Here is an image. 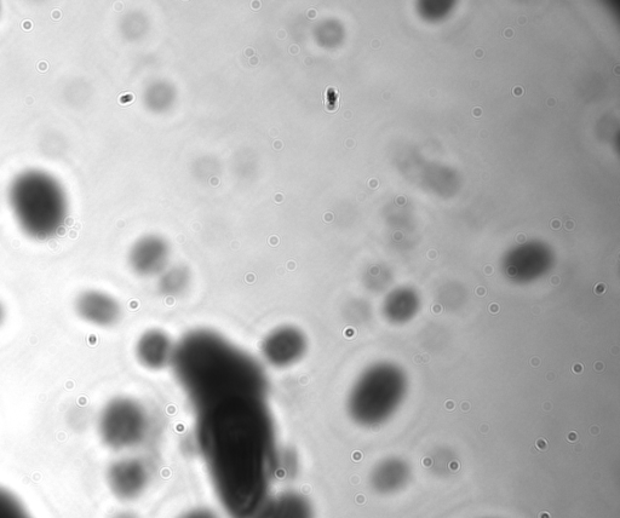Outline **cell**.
Listing matches in <instances>:
<instances>
[{
    "instance_id": "obj_7",
    "label": "cell",
    "mask_w": 620,
    "mask_h": 518,
    "mask_svg": "<svg viewBox=\"0 0 620 518\" xmlns=\"http://www.w3.org/2000/svg\"><path fill=\"white\" fill-rule=\"evenodd\" d=\"M175 351L171 337L158 328L143 332L135 344L136 360L149 371H162L171 366Z\"/></svg>"
},
{
    "instance_id": "obj_19",
    "label": "cell",
    "mask_w": 620,
    "mask_h": 518,
    "mask_svg": "<svg viewBox=\"0 0 620 518\" xmlns=\"http://www.w3.org/2000/svg\"><path fill=\"white\" fill-rule=\"evenodd\" d=\"M476 295L480 296V297H484L486 296V289H484V287H478V289H476Z\"/></svg>"
},
{
    "instance_id": "obj_10",
    "label": "cell",
    "mask_w": 620,
    "mask_h": 518,
    "mask_svg": "<svg viewBox=\"0 0 620 518\" xmlns=\"http://www.w3.org/2000/svg\"><path fill=\"white\" fill-rule=\"evenodd\" d=\"M166 258V247L159 239H142L130 252V266L143 276L154 275L162 270Z\"/></svg>"
},
{
    "instance_id": "obj_8",
    "label": "cell",
    "mask_w": 620,
    "mask_h": 518,
    "mask_svg": "<svg viewBox=\"0 0 620 518\" xmlns=\"http://www.w3.org/2000/svg\"><path fill=\"white\" fill-rule=\"evenodd\" d=\"M111 482L120 497L125 499L140 497L149 482L147 466L140 459L119 460L112 466Z\"/></svg>"
},
{
    "instance_id": "obj_14",
    "label": "cell",
    "mask_w": 620,
    "mask_h": 518,
    "mask_svg": "<svg viewBox=\"0 0 620 518\" xmlns=\"http://www.w3.org/2000/svg\"><path fill=\"white\" fill-rule=\"evenodd\" d=\"M179 518H220L218 517L214 511L206 508H197L192 509L185 514H182Z\"/></svg>"
},
{
    "instance_id": "obj_4",
    "label": "cell",
    "mask_w": 620,
    "mask_h": 518,
    "mask_svg": "<svg viewBox=\"0 0 620 518\" xmlns=\"http://www.w3.org/2000/svg\"><path fill=\"white\" fill-rule=\"evenodd\" d=\"M149 417L141 402L120 396L108 402L100 416L99 431L103 442L113 450H130L145 441Z\"/></svg>"
},
{
    "instance_id": "obj_1",
    "label": "cell",
    "mask_w": 620,
    "mask_h": 518,
    "mask_svg": "<svg viewBox=\"0 0 620 518\" xmlns=\"http://www.w3.org/2000/svg\"><path fill=\"white\" fill-rule=\"evenodd\" d=\"M198 439L211 482L233 518H258L272 498L278 447L261 393H232L199 405Z\"/></svg>"
},
{
    "instance_id": "obj_12",
    "label": "cell",
    "mask_w": 620,
    "mask_h": 518,
    "mask_svg": "<svg viewBox=\"0 0 620 518\" xmlns=\"http://www.w3.org/2000/svg\"><path fill=\"white\" fill-rule=\"evenodd\" d=\"M188 275L181 269L172 270L159 282V290L164 296L176 297L185 292L188 286Z\"/></svg>"
},
{
    "instance_id": "obj_9",
    "label": "cell",
    "mask_w": 620,
    "mask_h": 518,
    "mask_svg": "<svg viewBox=\"0 0 620 518\" xmlns=\"http://www.w3.org/2000/svg\"><path fill=\"white\" fill-rule=\"evenodd\" d=\"M258 518H315V510L304 494L285 491L269 499Z\"/></svg>"
},
{
    "instance_id": "obj_27",
    "label": "cell",
    "mask_w": 620,
    "mask_h": 518,
    "mask_svg": "<svg viewBox=\"0 0 620 518\" xmlns=\"http://www.w3.org/2000/svg\"><path fill=\"white\" fill-rule=\"evenodd\" d=\"M415 362H417V364H421V362H422V356H421V355L416 356V358H415Z\"/></svg>"
},
{
    "instance_id": "obj_30",
    "label": "cell",
    "mask_w": 620,
    "mask_h": 518,
    "mask_svg": "<svg viewBox=\"0 0 620 518\" xmlns=\"http://www.w3.org/2000/svg\"><path fill=\"white\" fill-rule=\"evenodd\" d=\"M432 463V460L428 459V464ZM424 464H427V460L424 459Z\"/></svg>"
},
{
    "instance_id": "obj_17",
    "label": "cell",
    "mask_w": 620,
    "mask_h": 518,
    "mask_svg": "<svg viewBox=\"0 0 620 518\" xmlns=\"http://www.w3.org/2000/svg\"><path fill=\"white\" fill-rule=\"evenodd\" d=\"M490 312H491L492 314H497V313H499V305H498V304H496V303H492V304L490 305Z\"/></svg>"
},
{
    "instance_id": "obj_21",
    "label": "cell",
    "mask_w": 620,
    "mask_h": 518,
    "mask_svg": "<svg viewBox=\"0 0 620 518\" xmlns=\"http://www.w3.org/2000/svg\"><path fill=\"white\" fill-rule=\"evenodd\" d=\"M442 312V307L439 304L434 305L433 307V313L434 314H441Z\"/></svg>"
},
{
    "instance_id": "obj_11",
    "label": "cell",
    "mask_w": 620,
    "mask_h": 518,
    "mask_svg": "<svg viewBox=\"0 0 620 518\" xmlns=\"http://www.w3.org/2000/svg\"><path fill=\"white\" fill-rule=\"evenodd\" d=\"M410 480L407 466L399 462L378 465L370 477L371 488L380 496H393L403 491Z\"/></svg>"
},
{
    "instance_id": "obj_26",
    "label": "cell",
    "mask_w": 620,
    "mask_h": 518,
    "mask_svg": "<svg viewBox=\"0 0 620 518\" xmlns=\"http://www.w3.org/2000/svg\"><path fill=\"white\" fill-rule=\"evenodd\" d=\"M559 281H560V279L556 278V276H555V278L551 279V284L559 285Z\"/></svg>"
},
{
    "instance_id": "obj_25",
    "label": "cell",
    "mask_w": 620,
    "mask_h": 518,
    "mask_svg": "<svg viewBox=\"0 0 620 518\" xmlns=\"http://www.w3.org/2000/svg\"><path fill=\"white\" fill-rule=\"evenodd\" d=\"M436 256H438V253H436L435 251H430L429 252V258L430 259H434Z\"/></svg>"
},
{
    "instance_id": "obj_29",
    "label": "cell",
    "mask_w": 620,
    "mask_h": 518,
    "mask_svg": "<svg viewBox=\"0 0 620 518\" xmlns=\"http://www.w3.org/2000/svg\"><path fill=\"white\" fill-rule=\"evenodd\" d=\"M486 272H487L486 274L491 275L492 274V268L491 267H487L486 268Z\"/></svg>"
},
{
    "instance_id": "obj_20",
    "label": "cell",
    "mask_w": 620,
    "mask_h": 518,
    "mask_svg": "<svg viewBox=\"0 0 620 518\" xmlns=\"http://www.w3.org/2000/svg\"><path fill=\"white\" fill-rule=\"evenodd\" d=\"M572 371L576 372V373H582L583 372V365H581V364H574L573 368H572Z\"/></svg>"
},
{
    "instance_id": "obj_6",
    "label": "cell",
    "mask_w": 620,
    "mask_h": 518,
    "mask_svg": "<svg viewBox=\"0 0 620 518\" xmlns=\"http://www.w3.org/2000/svg\"><path fill=\"white\" fill-rule=\"evenodd\" d=\"M73 310L85 324L99 328L117 326L123 318V307L118 299L97 289L80 291L74 297Z\"/></svg>"
},
{
    "instance_id": "obj_16",
    "label": "cell",
    "mask_w": 620,
    "mask_h": 518,
    "mask_svg": "<svg viewBox=\"0 0 620 518\" xmlns=\"http://www.w3.org/2000/svg\"><path fill=\"white\" fill-rule=\"evenodd\" d=\"M606 290H607V286L605 284H602V282H600V284H597L595 286L594 292L596 293L597 296H601V295H604Z\"/></svg>"
},
{
    "instance_id": "obj_13",
    "label": "cell",
    "mask_w": 620,
    "mask_h": 518,
    "mask_svg": "<svg viewBox=\"0 0 620 518\" xmlns=\"http://www.w3.org/2000/svg\"><path fill=\"white\" fill-rule=\"evenodd\" d=\"M0 518H32L13 493L0 487Z\"/></svg>"
},
{
    "instance_id": "obj_15",
    "label": "cell",
    "mask_w": 620,
    "mask_h": 518,
    "mask_svg": "<svg viewBox=\"0 0 620 518\" xmlns=\"http://www.w3.org/2000/svg\"><path fill=\"white\" fill-rule=\"evenodd\" d=\"M7 316H8L7 307H5V304L3 303L2 299H0V328H2L3 325L5 324V321H7Z\"/></svg>"
},
{
    "instance_id": "obj_28",
    "label": "cell",
    "mask_w": 620,
    "mask_h": 518,
    "mask_svg": "<svg viewBox=\"0 0 620 518\" xmlns=\"http://www.w3.org/2000/svg\"><path fill=\"white\" fill-rule=\"evenodd\" d=\"M518 240H519V243H522V241H525L526 240L525 235H519Z\"/></svg>"
},
{
    "instance_id": "obj_23",
    "label": "cell",
    "mask_w": 620,
    "mask_h": 518,
    "mask_svg": "<svg viewBox=\"0 0 620 518\" xmlns=\"http://www.w3.org/2000/svg\"><path fill=\"white\" fill-rule=\"evenodd\" d=\"M565 228H566L567 230H572V229L574 228V223H573V221H568V222L565 224Z\"/></svg>"
},
{
    "instance_id": "obj_22",
    "label": "cell",
    "mask_w": 620,
    "mask_h": 518,
    "mask_svg": "<svg viewBox=\"0 0 620 518\" xmlns=\"http://www.w3.org/2000/svg\"><path fill=\"white\" fill-rule=\"evenodd\" d=\"M551 227H553L554 229H559L561 227L560 221L554 220L553 222H551Z\"/></svg>"
},
{
    "instance_id": "obj_24",
    "label": "cell",
    "mask_w": 620,
    "mask_h": 518,
    "mask_svg": "<svg viewBox=\"0 0 620 518\" xmlns=\"http://www.w3.org/2000/svg\"><path fill=\"white\" fill-rule=\"evenodd\" d=\"M531 365H532V366H539V365H541V360H539V359H537V358L532 359V360H531Z\"/></svg>"
},
{
    "instance_id": "obj_5",
    "label": "cell",
    "mask_w": 620,
    "mask_h": 518,
    "mask_svg": "<svg viewBox=\"0 0 620 518\" xmlns=\"http://www.w3.org/2000/svg\"><path fill=\"white\" fill-rule=\"evenodd\" d=\"M307 350L306 333L294 325L274 328L261 343L263 360L278 370L297 365L306 356Z\"/></svg>"
},
{
    "instance_id": "obj_2",
    "label": "cell",
    "mask_w": 620,
    "mask_h": 518,
    "mask_svg": "<svg viewBox=\"0 0 620 518\" xmlns=\"http://www.w3.org/2000/svg\"><path fill=\"white\" fill-rule=\"evenodd\" d=\"M177 377L199 406L232 393H264L260 366L226 339L208 331L193 332L176 345Z\"/></svg>"
},
{
    "instance_id": "obj_18",
    "label": "cell",
    "mask_w": 620,
    "mask_h": 518,
    "mask_svg": "<svg viewBox=\"0 0 620 518\" xmlns=\"http://www.w3.org/2000/svg\"><path fill=\"white\" fill-rule=\"evenodd\" d=\"M594 367L597 372H601L604 371L605 365L601 361H597Z\"/></svg>"
},
{
    "instance_id": "obj_3",
    "label": "cell",
    "mask_w": 620,
    "mask_h": 518,
    "mask_svg": "<svg viewBox=\"0 0 620 518\" xmlns=\"http://www.w3.org/2000/svg\"><path fill=\"white\" fill-rule=\"evenodd\" d=\"M11 216L28 239L48 241L60 235L70 218V197L59 178L40 169L19 172L9 183Z\"/></svg>"
}]
</instances>
